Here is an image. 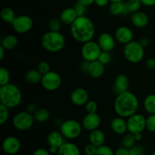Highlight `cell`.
Segmentation results:
<instances>
[{
  "mask_svg": "<svg viewBox=\"0 0 155 155\" xmlns=\"http://www.w3.org/2000/svg\"><path fill=\"white\" fill-rule=\"evenodd\" d=\"M139 103L136 95L130 91L117 95L114 101V110L117 115L128 118L137 113Z\"/></svg>",
  "mask_w": 155,
  "mask_h": 155,
  "instance_id": "cell-1",
  "label": "cell"
},
{
  "mask_svg": "<svg viewBox=\"0 0 155 155\" xmlns=\"http://www.w3.org/2000/svg\"><path fill=\"white\" fill-rule=\"evenodd\" d=\"M71 34L77 42L85 43L92 40L95 36V25L91 19L86 16L78 17L71 25Z\"/></svg>",
  "mask_w": 155,
  "mask_h": 155,
  "instance_id": "cell-2",
  "label": "cell"
},
{
  "mask_svg": "<svg viewBox=\"0 0 155 155\" xmlns=\"http://www.w3.org/2000/svg\"><path fill=\"white\" fill-rule=\"evenodd\" d=\"M0 101L9 109L15 108L22 101V93L16 85L8 83L0 87Z\"/></svg>",
  "mask_w": 155,
  "mask_h": 155,
  "instance_id": "cell-3",
  "label": "cell"
},
{
  "mask_svg": "<svg viewBox=\"0 0 155 155\" xmlns=\"http://www.w3.org/2000/svg\"><path fill=\"white\" fill-rule=\"evenodd\" d=\"M65 37L60 31H49L44 33L41 39V44L45 50L49 52H58L65 46Z\"/></svg>",
  "mask_w": 155,
  "mask_h": 155,
  "instance_id": "cell-4",
  "label": "cell"
},
{
  "mask_svg": "<svg viewBox=\"0 0 155 155\" xmlns=\"http://www.w3.org/2000/svg\"><path fill=\"white\" fill-rule=\"evenodd\" d=\"M124 55L129 62L137 64L142 61L145 56V48L139 41H134L124 45Z\"/></svg>",
  "mask_w": 155,
  "mask_h": 155,
  "instance_id": "cell-5",
  "label": "cell"
},
{
  "mask_svg": "<svg viewBox=\"0 0 155 155\" xmlns=\"http://www.w3.org/2000/svg\"><path fill=\"white\" fill-rule=\"evenodd\" d=\"M82 124L76 120H67L60 124V132L67 139H76L81 135L83 130Z\"/></svg>",
  "mask_w": 155,
  "mask_h": 155,
  "instance_id": "cell-6",
  "label": "cell"
},
{
  "mask_svg": "<svg viewBox=\"0 0 155 155\" xmlns=\"http://www.w3.org/2000/svg\"><path fill=\"white\" fill-rule=\"evenodd\" d=\"M34 121L33 114L25 110L18 112L14 116L12 119V124L18 131H27L32 128Z\"/></svg>",
  "mask_w": 155,
  "mask_h": 155,
  "instance_id": "cell-7",
  "label": "cell"
},
{
  "mask_svg": "<svg viewBox=\"0 0 155 155\" xmlns=\"http://www.w3.org/2000/svg\"><path fill=\"white\" fill-rule=\"evenodd\" d=\"M101 49L98 42L90 40L83 44L81 48V55L83 60L89 62H92L98 59Z\"/></svg>",
  "mask_w": 155,
  "mask_h": 155,
  "instance_id": "cell-8",
  "label": "cell"
},
{
  "mask_svg": "<svg viewBox=\"0 0 155 155\" xmlns=\"http://www.w3.org/2000/svg\"><path fill=\"white\" fill-rule=\"evenodd\" d=\"M62 79L60 74L55 71H51L42 75L41 85L42 87L48 92H54L61 87Z\"/></svg>",
  "mask_w": 155,
  "mask_h": 155,
  "instance_id": "cell-9",
  "label": "cell"
},
{
  "mask_svg": "<svg viewBox=\"0 0 155 155\" xmlns=\"http://www.w3.org/2000/svg\"><path fill=\"white\" fill-rule=\"evenodd\" d=\"M127 131L136 134L142 133L146 129V118L141 114L136 113L127 118Z\"/></svg>",
  "mask_w": 155,
  "mask_h": 155,
  "instance_id": "cell-10",
  "label": "cell"
},
{
  "mask_svg": "<svg viewBox=\"0 0 155 155\" xmlns=\"http://www.w3.org/2000/svg\"><path fill=\"white\" fill-rule=\"evenodd\" d=\"M12 25L14 30L17 33L24 34L31 30L33 25V21L29 15H22L17 16Z\"/></svg>",
  "mask_w": 155,
  "mask_h": 155,
  "instance_id": "cell-11",
  "label": "cell"
},
{
  "mask_svg": "<svg viewBox=\"0 0 155 155\" xmlns=\"http://www.w3.org/2000/svg\"><path fill=\"white\" fill-rule=\"evenodd\" d=\"M3 151L8 155L18 154L21 148V144L19 139L15 136H8L5 138L2 144Z\"/></svg>",
  "mask_w": 155,
  "mask_h": 155,
  "instance_id": "cell-12",
  "label": "cell"
},
{
  "mask_svg": "<svg viewBox=\"0 0 155 155\" xmlns=\"http://www.w3.org/2000/svg\"><path fill=\"white\" fill-rule=\"evenodd\" d=\"M82 126L86 131L92 132L99 128L101 117L97 113H87L82 120Z\"/></svg>",
  "mask_w": 155,
  "mask_h": 155,
  "instance_id": "cell-13",
  "label": "cell"
},
{
  "mask_svg": "<svg viewBox=\"0 0 155 155\" xmlns=\"http://www.w3.org/2000/svg\"><path fill=\"white\" fill-rule=\"evenodd\" d=\"M70 98L72 104L74 105L83 106L89 101V93L83 88H76L71 92Z\"/></svg>",
  "mask_w": 155,
  "mask_h": 155,
  "instance_id": "cell-14",
  "label": "cell"
},
{
  "mask_svg": "<svg viewBox=\"0 0 155 155\" xmlns=\"http://www.w3.org/2000/svg\"><path fill=\"white\" fill-rule=\"evenodd\" d=\"M134 33L133 31L127 26L119 27L115 31V39L118 42L121 44L129 43L133 40Z\"/></svg>",
  "mask_w": 155,
  "mask_h": 155,
  "instance_id": "cell-15",
  "label": "cell"
},
{
  "mask_svg": "<svg viewBox=\"0 0 155 155\" xmlns=\"http://www.w3.org/2000/svg\"><path fill=\"white\" fill-rule=\"evenodd\" d=\"M115 38L108 33H102L98 38V44L99 45L101 51H111L116 45Z\"/></svg>",
  "mask_w": 155,
  "mask_h": 155,
  "instance_id": "cell-16",
  "label": "cell"
},
{
  "mask_svg": "<svg viewBox=\"0 0 155 155\" xmlns=\"http://www.w3.org/2000/svg\"><path fill=\"white\" fill-rule=\"evenodd\" d=\"M129 85H130V82H129L127 76L125 74H119L117 76L114 80L113 87L114 92L118 95V94L122 93L126 91H128Z\"/></svg>",
  "mask_w": 155,
  "mask_h": 155,
  "instance_id": "cell-17",
  "label": "cell"
},
{
  "mask_svg": "<svg viewBox=\"0 0 155 155\" xmlns=\"http://www.w3.org/2000/svg\"><path fill=\"white\" fill-rule=\"evenodd\" d=\"M126 118L117 116L114 117L110 122V128L114 133L117 135H124L127 131V123Z\"/></svg>",
  "mask_w": 155,
  "mask_h": 155,
  "instance_id": "cell-18",
  "label": "cell"
},
{
  "mask_svg": "<svg viewBox=\"0 0 155 155\" xmlns=\"http://www.w3.org/2000/svg\"><path fill=\"white\" fill-rule=\"evenodd\" d=\"M131 22L137 28H144L149 23V18L148 15L144 12L138 11L132 14Z\"/></svg>",
  "mask_w": 155,
  "mask_h": 155,
  "instance_id": "cell-19",
  "label": "cell"
},
{
  "mask_svg": "<svg viewBox=\"0 0 155 155\" xmlns=\"http://www.w3.org/2000/svg\"><path fill=\"white\" fill-rule=\"evenodd\" d=\"M105 65L101 64V62L98 61V60L95 61L90 62L89 64V71H88V74L91 77L94 79H98L102 77L104 74L105 71Z\"/></svg>",
  "mask_w": 155,
  "mask_h": 155,
  "instance_id": "cell-20",
  "label": "cell"
},
{
  "mask_svg": "<svg viewBox=\"0 0 155 155\" xmlns=\"http://www.w3.org/2000/svg\"><path fill=\"white\" fill-rule=\"evenodd\" d=\"M77 18H78V15L74 8H67L64 9L59 17L62 24L70 26L77 20Z\"/></svg>",
  "mask_w": 155,
  "mask_h": 155,
  "instance_id": "cell-21",
  "label": "cell"
},
{
  "mask_svg": "<svg viewBox=\"0 0 155 155\" xmlns=\"http://www.w3.org/2000/svg\"><path fill=\"white\" fill-rule=\"evenodd\" d=\"M64 136L60 131H51L48 133L47 136V142L49 147H55L59 148L64 143Z\"/></svg>",
  "mask_w": 155,
  "mask_h": 155,
  "instance_id": "cell-22",
  "label": "cell"
},
{
  "mask_svg": "<svg viewBox=\"0 0 155 155\" xmlns=\"http://www.w3.org/2000/svg\"><path fill=\"white\" fill-rule=\"evenodd\" d=\"M57 155H81V153L80 148L76 144L67 142L58 148Z\"/></svg>",
  "mask_w": 155,
  "mask_h": 155,
  "instance_id": "cell-23",
  "label": "cell"
},
{
  "mask_svg": "<svg viewBox=\"0 0 155 155\" xmlns=\"http://www.w3.org/2000/svg\"><path fill=\"white\" fill-rule=\"evenodd\" d=\"M106 137L104 133H103L101 130H93V131L90 132L89 136V143L92 144V145H95L96 147H100L101 145H104L105 142Z\"/></svg>",
  "mask_w": 155,
  "mask_h": 155,
  "instance_id": "cell-24",
  "label": "cell"
},
{
  "mask_svg": "<svg viewBox=\"0 0 155 155\" xmlns=\"http://www.w3.org/2000/svg\"><path fill=\"white\" fill-rule=\"evenodd\" d=\"M109 12L110 15L118 16V15H125L128 14L127 5L124 2H110L109 5Z\"/></svg>",
  "mask_w": 155,
  "mask_h": 155,
  "instance_id": "cell-25",
  "label": "cell"
},
{
  "mask_svg": "<svg viewBox=\"0 0 155 155\" xmlns=\"http://www.w3.org/2000/svg\"><path fill=\"white\" fill-rule=\"evenodd\" d=\"M42 74L37 69H32L27 71L25 74V80L29 84L36 85L41 83Z\"/></svg>",
  "mask_w": 155,
  "mask_h": 155,
  "instance_id": "cell-26",
  "label": "cell"
},
{
  "mask_svg": "<svg viewBox=\"0 0 155 155\" xmlns=\"http://www.w3.org/2000/svg\"><path fill=\"white\" fill-rule=\"evenodd\" d=\"M18 39L14 35H7L1 40V45L5 50H13L18 46Z\"/></svg>",
  "mask_w": 155,
  "mask_h": 155,
  "instance_id": "cell-27",
  "label": "cell"
},
{
  "mask_svg": "<svg viewBox=\"0 0 155 155\" xmlns=\"http://www.w3.org/2000/svg\"><path fill=\"white\" fill-rule=\"evenodd\" d=\"M143 107L148 114H155V93L149 94L145 97Z\"/></svg>",
  "mask_w": 155,
  "mask_h": 155,
  "instance_id": "cell-28",
  "label": "cell"
},
{
  "mask_svg": "<svg viewBox=\"0 0 155 155\" xmlns=\"http://www.w3.org/2000/svg\"><path fill=\"white\" fill-rule=\"evenodd\" d=\"M0 17H1L2 20L4 22L8 23V24H12L13 21H15L16 15H15V12L12 8L9 7H5L3 8L0 12Z\"/></svg>",
  "mask_w": 155,
  "mask_h": 155,
  "instance_id": "cell-29",
  "label": "cell"
},
{
  "mask_svg": "<svg viewBox=\"0 0 155 155\" xmlns=\"http://www.w3.org/2000/svg\"><path fill=\"white\" fill-rule=\"evenodd\" d=\"M35 121L38 123H45L49 120L50 118V112L47 109L38 108L37 110L33 114Z\"/></svg>",
  "mask_w": 155,
  "mask_h": 155,
  "instance_id": "cell-30",
  "label": "cell"
},
{
  "mask_svg": "<svg viewBox=\"0 0 155 155\" xmlns=\"http://www.w3.org/2000/svg\"><path fill=\"white\" fill-rule=\"evenodd\" d=\"M126 5H127L129 13L133 14L140 10V8L142 4L140 0H128L126 2Z\"/></svg>",
  "mask_w": 155,
  "mask_h": 155,
  "instance_id": "cell-31",
  "label": "cell"
},
{
  "mask_svg": "<svg viewBox=\"0 0 155 155\" xmlns=\"http://www.w3.org/2000/svg\"><path fill=\"white\" fill-rule=\"evenodd\" d=\"M136 140L135 139L134 134L128 133L127 134H125L124 137L123 138V146L130 149V148H132V147H133L136 145Z\"/></svg>",
  "mask_w": 155,
  "mask_h": 155,
  "instance_id": "cell-32",
  "label": "cell"
},
{
  "mask_svg": "<svg viewBox=\"0 0 155 155\" xmlns=\"http://www.w3.org/2000/svg\"><path fill=\"white\" fill-rule=\"evenodd\" d=\"M62 24H62L60 18H52L49 20V21H48V29H49V30H51V31L58 32L60 31L61 28Z\"/></svg>",
  "mask_w": 155,
  "mask_h": 155,
  "instance_id": "cell-33",
  "label": "cell"
},
{
  "mask_svg": "<svg viewBox=\"0 0 155 155\" xmlns=\"http://www.w3.org/2000/svg\"><path fill=\"white\" fill-rule=\"evenodd\" d=\"M10 83V74L5 68H0V86H2Z\"/></svg>",
  "mask_w": 155,
  "mask_h": 155,
  "instance_id": "cell-34",
  "label": "cell"
},
{
  "mask_svg": "<svg viewBox=\"0 0 155 155\" xmlns=\"http://www.w3.org/2000/svg\"><path fill=\"white\" fill-rule=\"evenodd\" d=\"M9 108L4 104H0V125H4L9 118Z\"/></svg>",
  "mask_w": 155,
  "mask_h": 155,
  "instance_id": "cell-35",
  "label": "cell"
},
{
  "mask_svg": "<svg viewBox=\"0 0 155 155\" xmlns=\"http://www.w3.org/2000/svg\"><path fill=\"white\" fill-rule=\"evenodd\" d=\"M146 130L151 133H155V114H149L146 117Z\"/></svg>",
  "mask_w": 155,
  "mask_h": 155,
  "instance_id": "cell-36",
  "label": "cell"
},
{
  "mask_svg": "<svg viewBox=\"0 0 155 155\" xmlns=\"http://www.w3.org/2000/svg\"><path fill=\"white\" fill-rule=\"evenodd\" d=\"M98 61L104 65L108 64L110 62V61H111V54H110V51H101V54H100L99 57H98Z\"/></svg>",
  "mask_w": 155,
  "mask_h": 155,
  "instance_id": "cell-37",
  "label": "cell"
},
{
  "mask_svg": "<svg viewBox=\"0 0 155 155\" xmlns=\"http://www.w3.org/2000/svg\"><path fill=\"white\" fill-rule=\"evenodd\" d=\"M95 155H114V152L111 148L105 145L98 147Z\"/></svg>",
  "mask_w": 155,
  "mask_h": 155,
  "instance_id": "cell-38",
  "label": "cell"
},
{
  "mask_svg": "<svg viewBox=\"0 0 155 155\" xmlns=\"http://www.w3.org/2000/svg\"><path fill=\"white\" fill-rule=\"evenodd\" d=\"M74 8L75 9L78 17L85 16V14H86V10H87V6L81 4V3H79L77 2L76 4L74 5Z\"/></svg>",
  "mask_w": 155,
  "mask_h": 155,
  "instance_id": "cell-39",
  "label": "cell"
},
{
  "mask_svg": "<svg viewBox=\"0 0 155 155\" xmlns=\"http://www.w3.org/2000/svg\"><path fill=\"white\" fill-rule=\"evenodd\" d=\"M130 155H144L145 154V149L142 145H135L134 146L129 149Z\"/></svg>",
  "mask_w": 155,
  "mask_h": 155,
  "instance_id": "cell-40",
  "label": "cell"
},
{
  "mask_svg": "<svg viewBox=\"0 0 155 155\" xmlns=\"http://www.w3.org/2000/svg\"><path fill=\"white\" fill-rule=\"evenodd\" d=\"M85 108L87 113H96L98 110V104L95 101H88L85 104Z\"/></svg>",
  "mask_w": 155,
  "mask_h": 155,
  "instance_id": "cell-41",
  "label": "cell"
},
{
  "mask_svg": "<svg viewBox=\"0 0 155 155\" xmlns=\"http://www.w3.org/2000/svg\"><path fill=\"white\" fill-rule=\"evenodd\" d=\"M37 70L42 75H44L50 71L49 64L46 61H40L37 65Z\"/></svg>",
  "mask_w": 155,
  "mask_h": 155,
  "instance_id": "cell-42",
  "label": "cell"
},
{
  "mask_svg": "<svg viewBox=\"0 0 155 155\" xmlns=\"http://www.w3.org/2000/svg\"><path fill=\"white\" fill-rule=\"evenodd\" d=\"M97 149H98V147L92 145V144L89 143L84 147L83 151L86 155H95L97 152Z\"/></svg>",
  "mask_w": 155,
  "mask_h": 155,
  "instance_id": "cell-43",
  "label": "cell"
},
{
  "mask_svg": "<svg viewBox=\"0 0 155 155\" xmlns=\"http://www.w3.org/2000/svg\"><path fill=\"white\" fill-rule=\"evenodd\" d=\"M114 155H130V151L128 148L125 147H120L116 150Z\"/></svg>",
  "mask_w": 155,
  "mask_h": 155,
  "instance_id": "cell-44",
  "label": "cell"
},
{
  "mask_svg": "<svg viewBox=\"0 0 155 155\" xmlns=\"http://www.w3.org/2000/svg\"><path fill=\"white\" fill-rule=\"evenodd\" d=\"M33 155H51V153L49 152L48 150L45 149V148H37V149L33 151Z\"/></svg>",
  "mask_w": 155,
  "mask_h": 155,
  "instance_id": "cell-45",
  "label": "cell"
},
{
  "mask_svg": "<svg viewBox=\"0 0 155 155\" xmlns=\"http://www.w3.org/2000/svg\"><path fill=\"white\" fill-rule=\"evenodd\" d=\"M89 64H90V62L86 61H83L82 62L81 65H80V70H81L82 72L84 73V74H88Z\"/></svg>",
  "mask_w": 155,
  "mask_h": 155,
  "instance_id": "cell-46",
  "label": "cell"
},
{
  "mask_svg": "<svg viewBox=\"0 0 155 155\" xmlns=\"http://www.w3.org/2000/svg\"><path fill=\"white\" fill-rule=\"evenodd\" d=\"M110 0H95V4L98 7H106L110 3Z\"/></svg>",
  "mask_w": 155,
  "mask_h": 155,
  "instance_id": "cell-47",
  "label": "cell"
},
{
  "mask_svg": "<svg viewBox=\"0 0 155 155\" xmlns=\"http://www.w3.org/2000/svg\"><path fill=\"white\" fill-rule=\"evenodd\" d=\"M37 106H36V104H34V103H30V104L27 106V111L32 114H33L37 110Z\"/></svg>",
  "mask_w": 155,
  "mask_h": 155,
  "instance_id": "cell-48",
  "label": "cell"
},
{
  "mask_svg": "<svg viewBox=\"0 0 155 155\" xmlns=\"http://www.w3.org/2000/svg\"><path fill=\"white\" fill-rule=\"evenodd\" d=\"M146 67L149 70H154L155 69V59L154 58H148L146 61Z\"/></svg>",
  "mask_w": 155,
  "mask_h": 155,
  "instance_id": "cell-49",
  "label": "cell"
},
{
  "mask_svg": "<svg viewBox=\"0 0 155 155\" xmlns=\"http://www.w3.org/2000/svg\"><path fill=\"white\" fill-rule=\"evenodd\" d=\"M142 4L147 7H152L155 5V0H140Z\"/></svg>",
  "mask_w": 155,
  "mask_h": 155,
  "instance_id": "cell-50",
  "label": "cell"
},
{
  "mask_svg": "<svg viewBox=\"0 0 155 155\" xmlns=\"http://www.w3.org/2000/svg\"><path fill=\"white\" fill-rule=\"evenodd\" d=\"M139 42H140L141 45H142L144 48H146V47H148V45H150V39L147 37H144L142 38V39H141Z\"/></svg>",
  "mask_w": 155,
  "mask_h": 155,
  "instance_id": "cell-51",
  "label": "cell"
},
{
  "mask_svg": "<svg viewBox=\"0 0 155 155\" xmlns=\"http://www.w3.org/2000/svg\"><path fill=\"white\" fill-rule=\"evenodd\" d=\"M77 2L87 6V7L92 4H95V0H77Z\"/></svg>",
  "mask_w": 155,
  "mask_h": 155,
  "instance_id": "cell-52",
  "label": "cell"
},
{
  "mask_svg": "<svg viewBox=\"0 0 155 155\" xmlns=\"http://www.w3.org/2000/svg\"><path fill=\"white\" fill-rule=\"evenodd\" d=\"M6 50L3 48L2 45H0V60H2L5 57V54Z\"/></svg>",
  "mask_w": 155,
  "mask_h": 155,
  "instance_id": "cell-53",
  "label": "cell"
},
{
  "mask_svg": "<svg viewBox=\"0 0 155 155\" xmlns=\"http://www.w3.org/2000/svg\"><path fill=\"white\" fill-rule=\"evenodd\" d=\"M49 152L51 153V154H58V148H55V147H49V149H48Z\"/></svg>",
  "mask_w": 155,
  "mask_h": 155,
  "instance_id": "cell-54",
  "label": "cell"
},
{
  "mask_svg": "<svg viewBox=\"0 0 155 155\" xmlns=\"http://www.w3.org/2000/svg\"><path fill=\"white\" fill-rule=\"evenodd\" d=\"M134 136H135V139H136V142H139V141H141L142 139V133H136V134H134Z\"/></svg>",
  "mask_w": 155,
  "mask_h": 155,
  "instance_id": "cell-55",
  "label": "cell"
},
{
  "mask_svg": "<svg viewBox=\"0 0 155 155\" xmlns=\"http://www.w3.org/2000/svg\"><path fill=\"white\" fill-rule=\"evenodd\" d=\"M110 2H124V0H110Z\"/></svg>",
  "mask_w": 155,
  "mask_h": 155,
  "instance_id": "cell-56",
  "label": "cell"
},
{
  "mask_svg": "<svg viewBox=\"0 0 155 155\" xmlns=\"http://www.w3.org/2000/svg\"><path fill=\"white\" fill-rule=\"evenodd\" d=\"M151 155H155V150H154V151H153V152H152V154H151Z\"/></svg>",
  "mask_w": 155,
  "mask_h": 155,
  "instance_id": "cell-57",
  "label": "cell"
},
{
  "mask_svg": "<svg viewBox=\"0 0 155 155\" xmlns=\"http://www.w3.org/2000/svg\"><path fill=\"white\" fill-rule=\"evenodd\" d=\"M40 1H45V0H40Z\"/></svg>",
  "mask_w": 155,
  "mask_h": 155,
  "instance_id": "cell-58",
  "label": "cell"
},
{
  "mask_svg": "<svg viewBox=\"0 0 155 155\" xmlns=\"http://www.w3.org/2000/svg\"><path fill=\"white\" fill-rule=\"evenodd\" d=\"M154 93H155V90H154Z\"/></svg>",
  "mask_w": 155,
  "mask_h": 155,
  "instance_id": "cell-59",
  "label": "cell"
}]
</instances>
